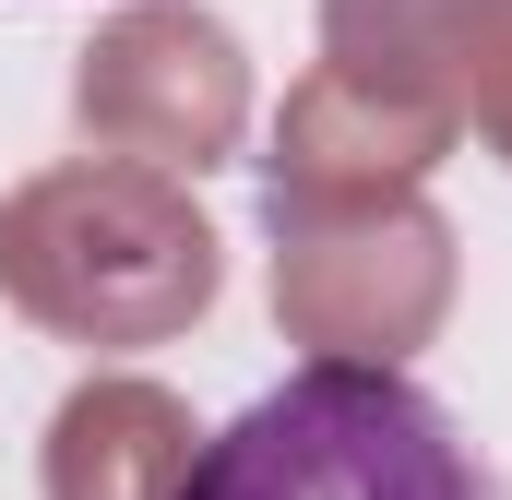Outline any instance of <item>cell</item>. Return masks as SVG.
I'll return each mask as SVG.
<instances>
[{
  "instance_id": "8992f818",
  "label": "cell",
  "mask_w": 512,
  "mask_h": 500,
  "mask_svg": "<svg viewBox=\"0 0 512 500\" xmlns=\"http://www.w3.org/2000/svg\"><path fill=\"white\" fill-rule=\"evenodd\" d=\"M512 48V0H322V60L370 96L465 120Z\"/></svg>"
},
{
  "instance_id": "52a82bcc",
  "label": "cell",
  "mask_w": 512,
  "mask_h": 500,
  "mask_svg": "<svg viewBox=\"0 0 512 500\" xmlns=\"http://www.w3.org/2000/svg\"><path fill=\"white\" fill-rule=\"evenodd\" d=\"M191 405L143 370H84L60 393L48 441H36V489L48 500H179L191 477Z\"/></svg>"
},
{
  "instance_id": "3957f363",
  "label": "cell",
  "mask_w": 512,
  "mask_h": 500,
  "mask_svg": "<svg viewBox=\"0 0 512 500\" xmlns=\"http://www.w3.org/2000/svg\"><path fill=\"white\" fill-rule=\"evenodd\" d=\"M274 239V334L310 358H382L405 370L417 346H441L453 298H465V239L429 191L393 203H334V215H262Z\"/></svg>"
},
{
  "instance_id": "277c9868",
  "label": "cell",
  "mask_w": 512,
  "mask_h": 500,
  "mask_svg": "<svg viewBox=\"0 0 512 500\" xmlns=\"http://www.w3.org/2000/svg\"><path fill=\"white\" fill-rule=\"evenodd\" d=\"M72 131L143 167H227L251 143V48L203 0H120L72 60Z\"/></svg>"
},
{
  "instance_id": "7a4b0ae2",
  "label": "cell",
  "mask_w": 512,
  "mask_h": 500,
  "mask_svg": "<svg viewBox=\"0 0 512 500\" xmlns=\"http://www.w3.org/2000/svg\"><path fill=\"white\" fill-rule=\"evenodd\" d=\"M179 500H512L441 393L382 358H298L227 429L191 441Z\"/></svg>"
},
{
  "instance_id": "5b68a950",
  "label": "cell",
  "mask_w": 512,
  "mask_h": 500,
  "mask_svg": "<svg viewBox=\"0 0 512 500\" xmlns=\"http://www.w3.org/2000/svg\"><path fill=\"white\" fill-rule=\"evenodd\" d=\"M453 143H465V120L405 108V96H370L334 60H310L286 84V108H274V143H262V215H334V203L429 191Z\"/></svg>"
},
{
  "instance_id": "ba28073f",
  "label": "cell",
  "mask_w": 512,
  "mask_h": 500,
  "mask_svg": "<svg viewBox=\"0 0 512 500\" xmlns=\"http://www.w3.org/2000/svg\"><path fill=\"white\" fill-rule=\"evenodd\" d=\"M465 131H477V143H489V155L512 167V48H501V72L477 84V108H465Z\"/></svg>"
},
{
  "instance_id": "6da1fadb",
  "label": "cell",
  "mask_w": 512,
  "mask_h": 500,
  "mask_svg": "<svg viewBox=\"0 0 512 500\" xmlns=\"http://www.w3.org/2000/svg\"><path fill=\"white\" fill-rule=\"evenodd\" d=\"M0 298L84 358L179 346L227 298V239L179 167L143 155H60L0 191Z\"/></svg>"
}]
</instances>
